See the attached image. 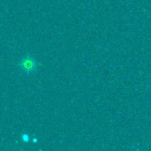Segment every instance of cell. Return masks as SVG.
Here are the masks:
<instances>
[{"label":"cell","mask_w":151,"mask_h":151,"mask_svg":"<svg viewBox=\"0 0 151 151\" xmlns=\"http://www.w3.org/2000/svg\"><path fill=\"white\" fill-rule=\"evenodd\" d=\"M38 62L30 56H26L19 62L20 69L26 73H32L36 71L38 67Z\"/></svg>","instance_id":"1"}]
</instances>
